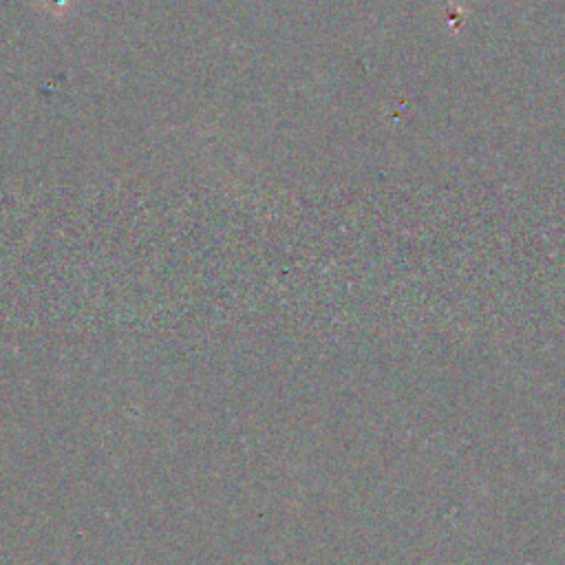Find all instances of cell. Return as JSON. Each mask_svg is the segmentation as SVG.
Segmentation results:
<instances>
[{
    "instance_id": "cell-1",
    "label": "cell",
    "mask_w": 565,
    "mask_h": 565,
    "mask_svg": "<svg viewBox=\"0 0 565 565\" xmlns=\"http://www.w3.org/2000/svg\"><path fill=\"white\" fill-rule=\"evenodd\" d=\"M69 3H71V0H47L45 7L53 14H62V12H67V9H69Z\"/></svg>"
}]
</instances>
